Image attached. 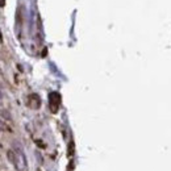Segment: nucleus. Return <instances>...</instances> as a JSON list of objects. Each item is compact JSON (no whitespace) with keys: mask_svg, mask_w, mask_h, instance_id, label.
<instances>
[{"mask_svg":"<svg viewBox=\"0 0 171 171\" xmlns=\"http://www.w3.org/2000/svg\"><path fill=\"white\" fill-rule=\"evenodd\" d=\"M0 130H8V126L3 125V122H2V121H0Z\"/></svg>","mask_w":171,"mask_h":171,"instance_id":"nucleus-3","label":"nucleus"},{"mask_svg":"<svg viewBox=\"0 0 171 171\" xmlns=\"http://www.w3.org/2000/svg\"><path fill=\"white\" fill-rule=\"evenodd\" d=\"M49 100H50V105H52V109L53 111H57V107L61 103V96L57 92H52L49 95Z\"/></svg>","mask_w":171,"mask_h":171,"instance_id":"nucleus-2","label":"nucleus"},{"mask_svg":"<svg viewBox=\"0 0 171 171\" xmlns=\"http://www.w3.org/2000/svg\"><path fill=\"white\" fill-rule=\"evenodd\" d=\"M8 158L15 165L17 171H26V158L20 147H15L13 150L8 151Z\"/></svg>","mask_w":171,"mask_h":171,"instance_id":"nucleus-1","label":"nucleus"},{"mask_svg":"<svg viewBox=\"0 0 171 171\" xmlns=\"http://www.w3.org/2000/svg\"><path fill=\"white\" fill-rule=\"evenodd\" d=\"M4 6V0H0V7H3Z\"/></svg>","mask_w":171,"mask_h":171,"instance_id":"nucleus-4","label":"nucleus"}]
</instances>
